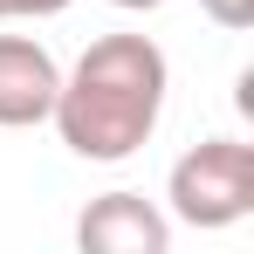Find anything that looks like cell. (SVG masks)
I'll return each mask as SVG.
<instances>
[{"label": "cell", "instance_id": "1", "mask_svg": "<svg viewBox=\"0 0 254 254\" xmlns=\"http://www.w3.org/2000/svg\"><path fill=\"white\" fill-rule=\"evenodd\" d=\"M165 89H172V69L151 35H103L62 76L48 124L62 130V144L76 158L124 165L130 151L151 144V130L165 117Z\"/></svg>", "mask_w": 254, "mask_h": 254}, {"label": "cell", "instance_id": "2", "mask_svg": "<svg viewBox=\"0 0 254 254\" xmlns=\"http://www.w3.org/2000/svg\"><path fill=\"white\" fill-rule=\"evenodd\" d=\"M165 213L179 227H199V234L248 220L254 213V144H241V137L192 144L165 179Z\"/></svg>", "mask_w": 254, "mask_h": 254}, {"label": "cell", "instance_id": "3", "mask_svg": "<svg viewBox=\"0 0 254 254\" xmlns=\"http://www.w3.org/2000/svg\"><path fill=\"white\" fill-rule=\"evenodd\" d=\"M83 254H165L172 248V213H158L144 192H103L76 220Z\"/></svg>", "mask_w": 254, "mask_h": 254}, {"label": "cell", "instance_id": "4", "mask_svg": "<svg viewBox=\"0 0 254 254\" xmlns=\"http://www.w3.org/2000/svg\"><path fill=\"white\" fill-rule=\"evenodd\" d=\"M55 89H62V69L35 35H0V130L48 124Z\"/></svg>", "mask_w": 254, "mask_h": 254}, {"label": "cell", "instance_id": "5", "mask_svg": "<svg viewBox=\"0 0 254 254\" xmlns=\"http://www.w3.org/2000/svg\"><path fill=\"white\" fill-rule=\"evenodd\" d=\"M199 14H206V21H220L227 35L254 28V0H199Z\"/></svg>", "mask_w": 254, "mask_h": 254}, {"label": "cell", "instance_id": "6", "mask_svg": "<svg viewBox=\"0 0 254 254\" xmlns=\"http://www.w3.org/2000/svg\"><path fill=\"white\" fill-rule=\"evenodd\" d=\"M62 7H76V0H0V21H48Z\"/></svg>", "mask_w": 254, "mask_h": 254}, {"label": "cell", "instance_id": "7", "mask_svg": "<svg viewBox=\"0 0 254 254\" xmlns=\"http://www.w3.org/2000/svg\"><path fill=\"white\" fill-rule=\"evenodd\" d=\"M110 7H124V14H151V7H165V0H110Z\"/></svg>", "mask_w": 254, "mask_h": 254}]
</instances>
